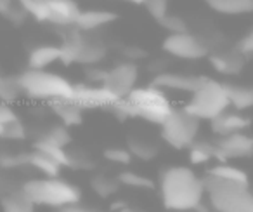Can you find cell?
<instances>
[{"label": "cell", "instance_id": "cell-37", "mask_svg": "<svg viewBox=\"0 0 253 212\" xmlns=\"http://www.w3.org/2000/svg\"><path fill=\"white\" fill-rule=\"evenodd\" d=\"M26 163V155H11V153H2L0 155V167L5 169H12V167H19Z\"/></svg>", "mask_w": 253, "mask_h": 212}, {"label": "cell", "instance_id": "cell-1", "mask_svg": "<svg viewBox=\"0 0 253 212\" xmlns=\"http://www.w3.org/2000/svg\"><path fill=\"white\" fill-rule=\"evenodd\" d=\"M160 193L165 209L175 212L198 211L203 205V179L184 165L169 167L160 177Z\"/></svg>", "mask_w": 253, "mask_h": 212}, {"label": "cell", "instance_id": "cell-35", "mask_svg": "<svg viewBox=\"0 0 253 212\" xmlns=\"http://www.w3.org/2000/svg\"><path fill=\"white\" fill-rule=\"evenodd\" d=\"M144 7L148 9L149 14L160 23L169 14V0H146Z\"/></svg>", "mask_w": 253, "mask_h": 212}, {"label": "cell", "instance_id": "cell-42", "mask_svg": "<svg viewBox=\"0 0 253 212\" xmlns=\"http://www.w3.org/2000/svg\"><path fill=\"white\" fill-rule=\"evenodd\" d=\"M126 2H130V4H135V5H144L146 0H126Z\"/></svg>", "mask_w": 253, "mask_h": 212}, {"label": "cell", "instance_id": "cell-12", "mask_svg": "<svg viewBox=\"0 0 253 212\" xmlns=\"http://www.w3.org/2000/svg\"><path fill=\"white\" fill-rule=\"evenodd\" d=\"M215 148H217L218 162H227V160L232 159H245V157L253 155V138H250L245 132H236V134L220 138Z\"/></svg>", "mask_w": 253, "mask_h": 212}, {"label": "cell", "instance_id": "cell-4", "mask_svg": "<svg viewBox=\"0 0 253 212\" xmlns=\"http://www.w3.org/2000/svg\"><path fill=\"white\" fill-rule=\"evenodd\" d=\"M18 84L23 96L33 101H57V99L73 98L75 85L63 75H57L49 70H25L18 75Z\"/></svg>", "mask_w": 253, "mask_h": 212}, {"label": "cell", "instance_id": "cell-15", "mask_svg": "<svg viewBox=\"0 0 253 212\" xmlns=\"http://www.w3.org/2000/svg\"><path fill=\"white\" fill-rule=\"evenodd\" d=\"M115 19H116L115 12L102 11V9H88V11H80L73 28H77L78 32L90 33L99 28H104V26H108Z\"/></svg>", "mask_w": 253, "mask_h": 212}, {"label": "cell", "instance_id": "cell-32", "mask_svg": "<svg viewBox=\"0 0 253 212\" xmlns=\"http://www.w3.org/2000/svg\"><path fill=\"white\" fill-rule=\"evenodd\" d=\"M42 138H45L47 141L54 143V145L61 146V148H66V146L71 143V134H70V131H68V127H64L63 124L50 127L49 131H47L45 134L42 136Z\"/></svg>", "mask_w": 253, "mask_h": 212}, {"label": "cell", "instance_id": "cell-11", "mask_svg": "<svg viewBox=\"0 0 253 212\" xmlns=\"http://www.w3.org/2000/svg\"><path fill=\"white\" fill-rule=\"evenodd\" d=\"M82 110L84 108H102V106H115L120 101L116 96H113L104 85H75L73 98Z\"/></svg>", "mask_w": 253, "mask_h": 212}, {"label": "cell", "instance_id": "cell-19", "mask_svg": "<svg viewBox=\"0 0 253 212\" xmlns=\"http://www.w3.org/2000/svg\"><path fill=\"white\" fill-rule=\"evenodd\" d=\"M243 56L239 51H222L210 56L213 68L222 75H236L243 70Z\"/></svg>", "mask_w": 253, "mask_h": 212}, {"label": "cell", "instance_id": "cell-27", "mask_svg": "<svg viewBox=\"0 0 253 212\" xmlns=\"http://www.w3.org/2000/svg\"><path fill=\"white\" fill-rule=\"evenodd\" d=\"M189 159L193 163L211 162L213 159H217V148H215V145H210V143L194 141L189 146Z\"/></svg>", "mask_w": 253, "mask_h": 212}, {"label": "cell", "instance_id": "cell-29", "mask_svg": "<svg viewBox=\"0 0 253 212\" xmlns=\"http://www.w3.org/2000/svg\"><path fill=\"white\" fill-rule=\"evenodd\" d=\"M128 152L132 153L134 159L139 160H153L158 155V148L153 143L142 141V139H132V141H128Z\"/></svg>", "mask_w": 253, "mask_h": 212}, {"label": "cell", "instance_id": "cell-17", "mask_svg": "<svg viewBox=\"0 0 253 212\" xmlns=\"http://www.w3.org/2000/svg\"><path fill=\"white\" fill-rule=\"evenodd\" d=\"M49 106L64 127H75V125H80L82 120H84V110L71 99L50 101Z\"/></svg>", "mask_w": 253, "mask_h": 212}, {"label": "cell", "instance_id": "cell-6", "mask_svg": "<svg viewBox=\"0 0 253 212\" xmlns=\"http://www.w3.org/2000/svg\"><path fill=\"white\" fill-rule=\"evenodd\" d=\"M227 92H225V84L217 80L207 78L196 91L191 94L189 101L186 103L184 110L189 111L198 120H213L218 115L227 111L229 108Z\"/></svg>", "mask_w": 253, "mask_h": 212}, {"label": "cell", "instance_id": "cell-5", "mask_svg": "<svg viewBox=\"0 0 253 212\" xmlns=\"http://www.w3.org/2000/svg\"><path fill=\"white\" fill-rule=\"evenodd\" d=\"M203 186L215 212H253V195L246 184L229 183L208 174L203 177Z\"/></svg>", "mask_w": 253, "mask_h": 212}, {"label": "cell", "instance_id": "cell-9", "mask_svg": "<svg viewBox=\"0 0 253 212\" xmlns=\"http://www.w3.org/2000/svg\"><path fill=\"white\" fill-rule=\"evenodd\" d=\"M163 51H167L170 56L187 61L203 59L210 54L207 42L189 32L169 33V37L163 40Z\"/></svg>", "mask_w": 253, "mask_h": 212}, {"label": "cell", "instance_id": "cell-8", "mask_svg": "<svg viewBox=\"0 0 253 212\" xmlns=\"http://www.w3.org/2000/svg\"><path fill=\"white\" fill-rule=\"evenodd\" d=\"M160 127H162V138L167 145L175 150H186L196 141L200 132V120L184 108H173Z\"/></svg>", "mask_w": 253, "mask_h": 212}, {"label": "cell", "instance_id": "cell-18", "mask_svg": "<svg viewBox=\"0 0 253 212\" xmlns=\"http://www.w3.org/2000/svg\"><path fill=\"white\" fill-rule=\"evenodd\" d=\"M61 61V47L43 44L37 46L28 54V68L32 70H47L50 64Z\"/></svg>", "mask_w": 253, "mask_h": 212}, {"label": "cell", "instance_id": "cell-44", "mask_svg": "<svg viewBox=\"0 0 253 212\" xmlns=\"http://www.w3.org/2000/svg\"><path fill=\"white\" fill-rule=\"evenodd\" d=\"M4 138V125H0V139Z\"/></svg>", "mask_w": 253, "mask_h": 212}, {"label": "cell", "instance_id": "cell-13", "mask_svg": "<svg viewBox=\"0 0 253 212\" xmlns=\"http://www.w3.org/2000/svg\"><path fill=\"white\" fill-rule=\"evenodd\" d=\"M207 77H196V75H184V73H160L155 77L153 85L165 92H180V94L191 96Z\"/></svg>", "mask_w": 253, "mask_h": 212}, {"label": "cell", "instance_id": "cell-36", "mask_svg": "<svg viewBox=\"0 0 253 212\" xmlns=\"http://www.w3.org/2000/svg\"><path fill=\"white\" fill-rule=\"evenodd\" d=\"M160 25L163 26L165 30H169V33H182V32H187V26L184 23V19L177 18V16H170L167 14L165 18L160 21Z\"/></svg>", "mask_w": 253, "mask_h": 212}, {"label": "cell", "instance_id": "cell-33", "mask_svg": "<svg viewBox=\"0 0 253 212\" xmlns=\"http://www.w3.org/2000/svg\"><path fill=\"white\" fill-rule=\"evenodd\" d=\"M104 159L111 163H120V165H128L132 162V153L128 148H120V146H113L104 152Z\"/></svg>", "mask_w": 253, "mask_h": 212}, {"label": "cell", "instance_id": "cell-23", "mask_svg": "<svg viewBox=\"0 0 253 212\" xmlns=\"http://www.w3.org/2000/svg\"><path fill=\"white\" fill-rule=\"evenodd\" d=\"M210 176H215L222 181H229V183H238V184H246L248 186V176L243 169L236 165H231L227 162H218L217 165H213L208 170Z\"/></svg>", "mask_w": 253, "mask_h": 212}, {"label": "cell", "instance_id": "cell-16", "mask_svg": "<svg viewBox=\"0 0 253 212\" xmlns=\"http://www.w3.org/2000/svg\"><path fill=\"white\" fill-rule=\"evenodd\" d=\"M248 125L250 122L246 117L239 113H232V111H224L222 115L211 120V131L220 138H225V136L236 134V132H245Z\"/></svg>", "mask_w": 253, "mask_h": 212}, {"label": "cell", "instance_id": "cell-3", "mask_svg": "<svg viewBox=\"0 0 253 212\" xmlns=\"http://www.w3.org/2000/svg\"><path fill=\"white\" fill-rule=\"evenodd\" d=\"M21 191L33 205L61 209L66 205L78 204L82 191L78 186L57 177H35L28 179L21 186Z\"/></svg>", "mask_w": 253, "mask_h": 212}, {"label": "cell", "instance_id": "cell-26", "mask_svg": "<svg viewBox=\"0 0 253 212\" xmlns=\"http://www.w3.org/2000/svg\"><path fill=\"white\" fill-rule=\"evenodd\" d=\"M23 98V91L16 77H5L0 73V101L12 105Z\"/></svg>", "mask_w": 253, "mask_h": 212}, {"label": "cell", "instance_id": "cell-41", "mask_svg": "<svg viewBox=\"0 0 253 212\" xmlns=\"http://www.w3.org/2000/svg\"><path fill=\"white\" fill-rule=\"evenodd\" d=\"M57 212H90V211H87V209H84L78 204H73V205H66V207L57 209Z\"/></svg>", "mask_w": 253, "mask_h": 212}, {"label": "cell", "instance_id": "cell-39", "mask_svg": "<svg viewBox=\"0 0 253 212\" xmlns=\"http://www.w3.org/2000/svg\"><path fill=\"white\" fill-rule=\"evenodd\" d=\"M238 51L241 54H253V28L243 37V40L238 46Z\"/></svg>", "mask_w": 253, "mask_h": 212}, {"label": "cell", "instance_id": "cell-30", "mask_svg": "<svg viewBox=\"0 0 253 212\" xmlns=\"http://www.w3.org/2000/svg\"><path fill=\"white\" fill-rule=\"evenodd\" d=\"M118 184L120 183L116 179L102 176V174H97V176H94L90 179V186H92V190H94V193L102 198H108V197H111V195H115Z\"/></svg>", "mask_w": 253, "mask_h": 212}, {"label": "cell", "instance_id": "cell-28", "mask_svg": "<svg viewBox=\"0 0 253 212\" xmlns=\"http://www.w3.org/2000/svg\"><path fill=\"white\" fill-rule=\"evenodd\" d=\"M21 9L39 23H49V7L47 0H16Z\"/></svg>", "mask_w": 253, "mask_h": 212}, {"label": "cell", "instance_id": "cell-31", "mask_svg": "<svg viewBox=\"0 0 253 212\" xmlns=\"http://www.w3.org/2000/svg\"><path fill=\"white\" fill-rule=\"evenodd\" d=\"M118 183L134 188V190H151L155 186V183L151 179H148L146 176H141L137 172H122L118 176Z\"/></svg>", "mask_w": 253, "mask_h": 212}, {"label": "cell", "instance_id": "cell-2", "mask_svg": "<svg viewBox=\"0 0 253 212\" xmlns=\"http://www.w3.org/2000/svg\"><path fill=\"white\" fill-rule=\"evenodd\" d=\"M113 108L125 117H139L149 124L162 125L173 110V105L170 103L165 91L158 89L156 85H149V87H135Z\"/></svg>", "mask_w": 253, "mask_h": 212}, {"label": "cell", "instance_id": "cell-25", "mask_svg": "<svg viewBox=\"0 0 253 212\" xmlns=\"http://www.w3.org/2000/svg\"><path fill=\"white\" fill-rule=\"evenodd\" d=\"M2 212H35V205L23 195L21 190L11 191L0 200Z\"/></svg>", "mask_w": 253, "mask_h": 212}, {"label": "cell", "instance_id": "cell-20", "mask_svg": "<svg viewBox=\"0 0 253 212\" xmlns=\"http://www.w3.org/2000/svg\"><path fill=\"white\" fill-rule=\"evenodd\" d=\"M225 92H227L229 105L236 110L243 111L253 106V87L238 84H225Z\"/></svg>", "mask_w": 253, "mask_h": 212}, {"label": "cell", "instance_id": "cell-38", "mask_svg": "<svg viewBox=\"0 0 253 212\" xmlns=\"http://www.w3.org/2000/svg\"><path fill=\"white\" fill-rule=\"evenodd\" d=\"M18 115H16V111L12 110V106L7 105V103L0 101V125H7L11 124V122L18 120Z\"/></svg>", "mask_w": 253, "mask_h": 212}, {"label": "cell", "instance_id": "cell-43", "mask_svg": "<svg viewBox=\"0 0 253 212\" xmlns=\"http://www.w3.org/2000/svg\"><path fill=\"white\" fill-rule=\"evenodd\" d=\"M120 212H142V211H135V209H130V207H125V209H122Z\"/></svg>", "mask_w": 253, "mask_h": 212}, {"label": "cell", "instance_id": "cell-10", "mask_svg": "<svg viewBox=\"0 0 253 212\" xmlns=\"http://www.w3.org/2000/svg\"><path fill=\"white\" fill-rule=\"evenodd\" d=\"M139 80V68L134 61H123V63L108 70L102 78V84L113 96L118 99H125L135 89Z\"/></svg>", "mask_w": 253, "mask_h": 212}, {"label": "cell", "instance_id": "cell-24", "mask_svg": "<svg viewBox=\"0 0 253 212\" xmlns=\"http://www.w3.org/2000/svg\"><path fill=\"white\" fill-rule=\"evenodd\" d=\"M33 150H37V152L47 155L49 159H52L54 162L59 163L61 167H70L71 165L70 153L66 152V148H61V146H57V145H54V143L47 141L45 138L37 139L35 145H33Z\"/></svg>", "mask_w": 253, "mask_h": 212}, {"label": "cell", "instance_id": "cell-14", "mask_svg": "<svg viewBox=\"0 0 253 212\" xmlns=\"http://www.w3.org/2000/svg\"><path fill=\"white\" fill-rule=\"evenodd\" d=\"M47 7H49V23L63 28L75 26L78 14L82 9L75 0H47Z\"/></svg>", "mask_w": 253, "mask_h": 212}, {"label": "cell", "instance_id": "cell-22", "mask_svg": "<svg viewBox=\"0 0 253 212\" xmlns=\"http://www.w3.org/2000/svg\"><path fill=\"white\" fill-rule=\"evenodd\" d=\"M26 163L32 165L35 170H39V172H42L45 177H57L61 169H63L57 162H54L52 159L37 152V150H33L32 153H26Z\"/></svg>", "mask_w": 253, "mask_h": 212}, {"label": "cell", "instance_id": "cell-40", "mask_svg": "<svg viewBox=\"0 0 253 212\" xmlns=\"http://www.w3.org/2000/svg\"><path fill=\"white\" fill-rule=\"evenodd\" d=\"M14 4H16V0H0V14L7 16Z\"/></svg>", "mask_w": 253, "mask_h": 212}, {"label": "cell", "instance_id": "cell-34", "mask_svg": "<svg viewBox=\"0 0 253 212\" xmlns=\"http://www.w3.org/2000/svg\"><path fill=\"white\" fill-rule=\"evenodd\" d=\"M2 139H9V141H23V139H26L25 124L18 118V120L4 125V138Z\"/></svg>", "mask_w": 253, "mask_h": 212}, {"label": "cell", "instance_id": "cell-21", "mask_svg": "<svg viewBox=\"0 0 253 212\" xmlns=\"http://www.w3.org/2000/svg\"><path fill=\"white\" fill-rule=\"evenodd\" d=\"M213 11L220 14H248L253 12V0H205Z\"/></svg>", "mask_w": 253, "mask_h": 212}, {"label": "cell", "instance_id": "cell-7", "mask_svg": "<svg viewBox=\"0 0 253 212\" xmlns=\"http://www.w3.org/2000/svg\"><path fill=\"white\" fill-rule=\"evenodd\" d=\"M61 63L71 64H97L104 59L106 56V47L97 39H90L85 37L84 32H78L73 28L71 32L66 33L61 44Z\"/></svg>", "mask_w": 253, "mask_h": 212}]
</instances>
